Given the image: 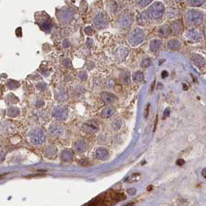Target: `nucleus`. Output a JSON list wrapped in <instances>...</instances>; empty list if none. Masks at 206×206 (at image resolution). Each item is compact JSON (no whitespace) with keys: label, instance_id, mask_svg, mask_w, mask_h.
<instances>
[{"label":"nucleus","instance_id":"nucleus-23","mask_svg":"<svg viewBox=\"0 0 206 206\" xmlns=\"http://www.w3.org/2000/svg\"><path fill=\"white\" fill-rule=\"evenodd\" d=\"M138 4H139L140 6H142V7H144L146 5H148L151 3V1H147V0H142V1H137V2Z\"/></svg>","mask_w":206,"mask_h":206},{"label":"nucleus","instance_id":"nucleus-1","mask_svg":"<svg viewBox=\"0 0 206 206\" xmlns=\"http://www.w3.org/2000/svg\"><path fill=\"white\" fill-rule=\"evenodd\" d=\"M205 19V14L201 11H188L185 16V19L188 25H198Z\"/></svg>","mask_w":206,"mask_h":206},{"label":"nucleus","instance_id":"nucleus-2","mask_svg":"<svg viewBox=\"0 0 206 206\" xmlns=\"http://www.w3.org/2000/svg\"><path fill=\"white\" fill-rule=\"evenodd\" d=\"M164 13V6L160 2H156L147 10V16L150 19H159Z\"/></svg>","mask_w":206,"mask_h":206},{"label":"nucleus","instance_id":"nucleus-19","mask_svg":"<svg viewBox=\"0 0 206 206\" xmlns=\"http://www.w3.org/2000/svg\"><path fill=\"white\" fill-rule=\"evenodd\" d=\"M61 157L64 161H68L72 158V153L70 150H64L61 154Z\"/></svg>","mask_w":206,"mask_h":206},{"label":"nucleus","instance_id":"nucleus-5","mask_svg":"<svg viewBox=\"0 0 206 206\" xmlns=\"http://www.w3.org/2000/svg\"><path fill=\"white\" fill-rule=\"evenodd\" d=\"M94 24L99 29L105 28L108 24L106 16L103 13H99V15H97L94 19Z\"/></svg>","mask_w":206,"mask_h":206},{"label":"nucleus","instance_id":"nucleus-17","mask_svg":"<svg viewBox=\"0 0 206 206\" xmlns=\"http://www.w3.org/2000/svg\"><path fill=\"white\" fill-rule=\"evenodd\" d=\"M161 47V41L158 40H153L150 42V48L152 51H157Z\"/></svg>","mask_w":206,"mask_h":206},{"label":"nucleus","instance_id":"nucleus-26","mask_svg":"<svg viewBox=\"0 0 206 206\" xmlns=\"http://www.w3.org/2000/svg\"><path fill=\"white\" fill-rule=\"evenodd\" d=\"M169 113H170V109H166L164 113H163V118H166L167 116H168Z\"/></svg>","mask_w":206,"mask_h":206},{"label":"nucleus","instance_id":"nucleus-3","mask_svg":"<svg viewBox=\"0 0 206 206\" xmlns=\"http://www.w3.org/2000/svg\"><path fill=\"white\" fill-rule=\"evenodd\" d=\"M144 39V34L141 29H134L129 35V41L132 45H138Z\"/></svg>","mask_w":206,"mask_h":206},{"label":"nucleus","instance_id":"nucleus-11","mask_svg":"<svg viewBox=\"0 0 206 206\" xmlns=\"http://www.w3.org/2000/svg\"><path fill=\"white\" fill-rule=\"evenodd\" d=\"M191 59H192L194 64H195V65H197V66L199 67H204L205 64V59H204L201 55H198V54H193Z\"/></svg>","mask_w":206,"mask_h":206},{"label":"nucleus","instance_id":"nucleus-14","mask_svg":"<svg viewBox=\"0 0 206 206\" xmlns=\"http://www.w3.org/2000/svg\"><path fill=\"white\" fill-rule=\"evenodd\" d=\"M109 155V153L105 149H102V148H100V149H98L96 150V156L97 157L101 159V160H104V159H106Z\"/></svg>","mask_w":206,"mask_h":206},{"label":"nucleus","instance_id":"nucleus-12","mask_svg":"<svg viewBox=\"0 0 206 206\" xmlns=\"http://www.w3.org/2000/svg\"><path fill=\"white\" fill-rule=\"evenodd\" d=\"M115 113V109L113 107H105L102 111V117L109 118L114 114Z\"/></svg>","mask_w":206,"mask_h":206},{"label":"nucleus","instance_id":"nucleus-27","mask_svg":"<svg viewBox=\"0 0 206 206\" xmlns=\"http://www.w3.org/2000/svg\"><path fill=\"white\" fill-rule=\"evenodd\" d=\"M79 77H80L82 80H85L86 78H87V75L85 74V73H81L80 75H79Z\"/></svg>","mask_w":206,"mask_h":206},{"label":"nucleus","instance_id":"nucleus-9","mask_svg":"<svg viewBox=\"0 0 206 206\" xmlns=\"http://www.w3.org/2000/svg\"><path fill=\"white\" fill-rule=\"evenodd\" d=\"M133 23V18L131 16H129L128 14H125L120 17V19H119V24L122 27H127L130 26Z\"/></svg>","mask_w":206,"mask_h":206},{"label":"nucleus","instance_id":"nucleus-13","mask_svg":"<svg viewBox=\"0 0 206 206\" xmlns=\"http://www.w3.org/2000/svg\"><path fill=\"white\" fill-rule=\"evenodd\" d=\"M102 100L105 102H113V101H115V95H113L112 93H109V92H105L102 95Z\"/></svg>","mask_w":206,"mask_h":206},{"label":"nucleus","instance_id":"nucleus-8","mask_svg":"<svg viewBox=\"0 0 206 206\" xmlns=\"http://www.w3.org/2000/svg\"><path fill=\"white\" fill-rule=\"evenodd\" d=\"M186 37L191 41H197L201 39L202 33L197 29H191L186 33Z\"/></svg>","mask_w":206,"mask_h":206},{"label":"nucleus","instance_id":"nucleus-24","mask_svg":"<svg viewBox=\"0 0 206 206\" xmlns=\"http://www.w3.org/2000/svg\"><path fill=\"white\" fill-rule=\"evenodd\" d=\"M150 62H151L150 61V59H149V58L144 59V60H143V61H142V67L146 68V67H147L148 66H149V65H150Z\"/></svg>","mask_w":206,"mask_h":206},{"label":"nucleus","instance_id":"nucleus-22","mask_svg":"<svg viewBox=\"0 0 206 206\" xmlns=\"http://www.w3.org/2000/svg\"><path fill=\"white\" fill-rule=\"evenodd\" d=\"M177 23H174V24L172 25V27H173V29H174V31L175 32H179L180 30H181V23H179V24H177Z\"/></svg>","mask_w":206,"mask_h":206},{"label":"nucleus","instance_id":"nucleus-20","mask_svg":"<svg viewBox=\"0 0 206 206\" xmlns=\"http://www.w3.org/2000/svg\"><path fill=\"white\" fill-rule=\"evenodd\" d=\"M205 3V1L203 0H191V1H187V4L190 5V6H200L203 3Z\"/></svg>","mask_w":206,"mask_h":206},{"label":"nucleus","instance_id":"nucleus-6","mask_svg":"<svg viewBox=\"0 0 206 206\" xmlns=\"http://www.w3.org/2000/svg\"><path fill=\"white\" fill-rule=\"evenodd\" d=\"M82 129L85 133H94L95 132L98 131L99 129V126L94 121H87L85 123H84L83 126H82Z\"/></svg>","mask_w":206,"mask_h":206},{"label":"nucleus","instance_id":"nucleus-16","mask_svg":"<svg viewBox=\"0 0 206 206\" xmlns=\"http://www.w3.org/2000/svg\"><path fill=\"white\" fill-rule=\"evenodd\" d=\"M75 148L78 152H82L85 148V143L83 140H78L75 143Z\"/></svg>","mask_w":206,"mask_h":206},{"label":"nucleus","instance_id":"nucleus-4","mask_svg":"<svg viewBox=\"0 0 206 206\" xmlns=\"http://www.w3.org/2000/svg\"><path fill=\"white\" fill-rule=\"evenodd\" d=\"M29 139L32 143L36 145L42 144L44 140H45V136L43 131H41L40 129H35L34 131H33L30 133Z\"/></svg>","mask_w":206,"mask_h":206},{"label":"nucleus","instance_id":"nucleus-21","mask_svg":"<svg viewBox=\"0 0 206 206\" xmlns=\"http://www.w3.org/2000/svg\"><path fill=\"white\" fill-rule=\"evenodd\" d=\"M19 109L16 107H11L8 111V115L11 117H15L17 115H19Z\"/></svg>","mask_w":206,"mask_h":206},{"label":"nucleus","instance_id":"nucleus-7","mask_svg":"<svg viewBox=\"0 0 206 206\" xmlns=\"http://www.w3.org/2000/svg\"><path fill=\"white\" fill-rule=\"evenodd\" d=\"M53 115H54V118L57 119L64 120L67 116V111L65 108L58 106V107H56L54 109Z\"/></svg>","mask_w":206,"mask_h":206},{"label":"nucleus","instance_id":"nucleus-30","mask_svg":"<svg viewBox=\"0 0 206 206\" xmlns=\"http://www.w3.org/2000/svg\"><path fill=\"white\" fill-rule=\"evenodd\" d=\"M202 176L206 178V168H205L203 171H202Z\"/></svg>","mask_w":206,"mask_h":206},{"label":"nucleus","instance_id":"nucleus-10","mask_svg":"<svg viewBox=\"0 0 206 206\" xmlns=\"http://www.w3.org/2000/svg\"><path fill=\"white\" fill-rule=\"evenodd\" d=\"M49 133L53 137H59L63 133V128L57 125H53L49 128Z\"/></svg>","mask_w":206,"mask_h":206},{"label":"nucleus","instance_id":"nucleus-28","mask_svg":"<svg viewBox=\"0 0 206 206\" xmlns=\"http://www.w3.org/2000/svg\"><path fill=\"white\" fill-rule=\"evenodd\" d=\"M177 165H180V166H181V165H183V164L185 163V161H183V160H178V161H177Z\"/></svg>","mask_w":206,"mask_h":206},{"label":"nucleus","instance_id":"nucleus-25","mask_svg":"<svg viewBox=\"0 0 206 206\" xmlns=\"http://www.w3.org/2000/svg\"><path fill=\"white\" fill-rule=\"evenodd\" d=\"M18 85H19V83L17 81H10L8 83V86L9 87V88H14L13 86H15V88H16Z\"/></svg>","mask_w":206,"mask_h":206},{"label":"nucleus","instance_id":"nucleus-18","mask_svg":"<svg viewBox=\"0 0 206 206\" xmlns=\"http://www.w3.org/2000/svg\"><path fill=\"white\" fill-rule=\"evenodd\" d=\"M133 80L135 81H142L144 80V75H143V73L141 72V71H137L135 72L133 75Z\"/></svg>","mask_w":206,"mask_h":206},{"label":"nucleus","instance_id":"nucleus-15","mask_svg":"<svg viewBox=\"0 0 206 206\" xmlns=\"http://www.w3.org/2000/svg\"><path fill=\"white\" fill-rule=\"evenodd\" d=\"M168 47L171 50H178L181 47V43L177 40H171L168 42Z\"/></svg>","mask_w":206,"mask_h":206},{"label":"nucleus","instance_id":"nucleus-29","mask_svg":"<svg viewBox=\"0 0 206 206\" xmlns=\"http://www.w3.org/2000/svg\"><path fill=\"white\" fill-rule=\"evenodd\" d=\"M167 76H168V73L166 71H163V72H162V78H166Z\"/></svg>","mask_w":206,"mask_h":206}]
</instances>
